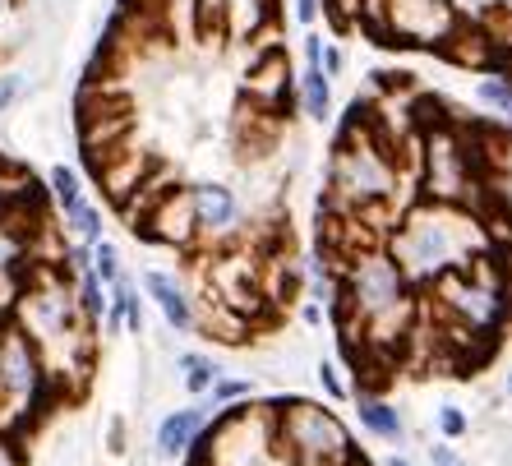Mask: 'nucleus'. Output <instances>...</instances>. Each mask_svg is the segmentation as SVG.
I'll list each match as a JSON object with an SVG mask.
<instances>
[{"instance_id":"412c9836","label":"nucleus","mask_w":512,"mask_h":466,"mask_svg":"<svg viewBox=\"0 0 512 466\" xmlns=\"http://www.w3.org/2000/svg\"><path fill=\"white\" fill-rule=\"evenodd\" d=\"M24 79H19V74H0V111H10L14 102H19V97H24Z\"/></svg>"},{"instance_id":"1a4fd4ad","label":"nucleus","mask_w":512,"mask_h":466,"mask_svg":"<svg viewBox=\"0 0 512 466\" xmlns=\"http://www.w3.org/2000/svg\"><path fill=\"white\" fill-rule=\"evenodd\" d=\"M143 236L162 240V245H190L199 231H194V213H190V194L185 190H167L148 213V227Z\"/></svg>"},{"instance_id":"5701e85b","label":"nucleus","mask_w":512,"mask_h":466,"mask_svg":"<svg viewBox=\"0 0 512 466\" xmlns=\"http://www.w3.org/2000/svg\"><path fill=\"white\" fill-rule=\"evenodd\" d=\"M319 383H323V393H328V397H346V383L337 379V370L328 365V360L319 365Z\"/></svg>"},{"instance_id":"ddd939ff","label":"nucleus","mask_w":512,"mask_h":466,"mask_svg":"<svg viewBox=\"0 0 512 466\" xmlns=\"http://www.w3.org/2000/svg\"><path fill=\"white\" fill-rule=\"evenodd\" d=\"M60 217H65V231L74 236V245H97V240H107V236H102V231H107L102 208L88 204V199H79L70 213H60Z\"/></svg>"},{"instance_id":"bb28decb","label":"nucleus","mask_w":512,"mask_h":466,"mask_svg":"<svg viewBox=\"0 0 512 466\" xmlns=\"http://www.w3.org/2000/svg\"><path fill=\"white\" fill-rule=\"evenodd\" d=\"M346 466H370V462H365V457H351V462H346Z\"/></svg>"},{"instance_id":"7ed1b4c3","label":"nucleus","mask_w":512,"mask_h":466,"mask_svg":"<svg viewBox=\"0 0 512 466\" xmlns=\"http://www.w3.org/2000/svg\"><path fill=\"white\" fill-rule=\"evenodd\" d=\"M56 393L60 388L51 383L28 333L10 314H0V439H14L19 430H28Z\"/></svg>"},{"instance_id":"2eb2a0df","label":"nucleus","mask_w":512,"mask_h":466,"mask_svg":"<svg viewBox=\"0 0 512 466\" xmlns=\"http://www.w3.org/2000/svg\"><path fill=\"white\" fill-rule=\"evenodd\" d=\"M300 93H305V111H310L314 120H328V111H333V93H328V74L319 70V60L305 65V84H300Z\"/></svg>"},{"instance_id":"20e7f679","label":"nucleus","mask_w":512,"mask_h":466,"mask_svg":"<svg viewBox=\"0 0 512 466\" xmlns=\"http://www.w3.org/2000/svg\"><path fill=\"white\" fill-rule=\"evenodd\" d=\"M434 287V305L448 314V328L443 333H480L489 337L508 314V287L503 277L494 273L489 254L471 259L466 268H453L429 282Z\"/></svg>"},{"instance_id":"393cba45","label":"nucleus","mask_w":512,"mask_h":466,"mask_svg":"<svg viewBox=\"0 0 512 466\" xmlns=\"http://www.w3.org/2000/svg\"><path fill=\"white\" fill-rule=\"evenodd\" d=\"M383 466H416V462H406V457H388Z\"/></svg>"},{"instance_id":"f257e3e1","label":"nucleus","mask_w":512,"mask_h":466,"mask_svg":"<svg viewBox=\"0 0 512 466\" xmlns=\"http://www.w3.org/2000/svg\"><path fill=\"white\" fill-rule=\"evenodd\" d=\"M397 268L406 273V282H434V277L466 268L471 259L485 254V236L476 231V222L453 204H420L406 213V222L397 227L393 250Z\"/></svg>"},{"instance_id":"423d86ee","label":"nucleus","mask_w":512,"mask_h":466,"mask_svg":"<svg viewBox=\"0 0 512 466\" xmlns=\"http://www.w3.org/2000/svg\"><path fill=\"white\" fill-rule=\"evenodd\" d=\"M333 190L342 204L351 208H374L388 199L393 190V162L388 148H379L374 139H346L342 153L333 162Z\"/></svg>"},{"instance_id":"cd10ccee","label":"nucleus","mask_w":512,"mask_h":466,"mask_svg":"<svg viewBox=\"0 0 512 466\" xmlns=\"http://www.w3.org/2000/svg\"><path fill=\"white\" fill-rule=\"evenodd\" d=\"M503 111H508V116H512V102H508V107H503Z\"/></svg>"},{"instance_id":"f3484780","label":"nucleus","mask_w":512,"mask_h":466,"mask_svg":"<svg viewBox=\"0 0 512 466\" xmlns=\"http://www.w3.org/2000/svg\"><path fill=\"white\" fill-rule=\"evenodd\" d=\"M93 277L102 282V287H116L120 277H125V268H120V250L111 245V240H97L93 245Z\"/></svg>"},{"instance_id":"9b49d317","label":"nucleus","mask_w":512,"mask_h":466,"mask_svg":"<svg viewBox=\"0 0 512 466\" xmlns=\"http://www.w3.org/2000/svg\"><path fill=\"white\" fill-rule=\"evenodd\" d=\"M203 430H208V411L203 407H176L171 416H162V425H157V457L162 462H176V457H185L194 448V443L203 439Z\"/></svg>"},{"instance_id":"6ab92c4d","label":"nucleus","mask_w":512,"mask_h":466,"mask_svg":"<svg viewBox=\"0 0 512 466\" xmlns=\"http://www.w3.org/2000/svg\"><path fill=\"white\" fill-rule=\"evenodd\" d=\"M439 430H443V439H462L466 434V411L462 407H439Z\"/></svg>"},{"instance_id":"dca6fc26","label":"nucleus","mask_w":512,"mask_h":466,"mask_svg":"<svg viewBox=\"0 0 512 466\" xmlns=\"http://www.w3.org/2000/svg\"><path fill=\"white\" fill-rule=\"evenodd\" d=\"M51 199H56L60 213H70L79 199H84V185H79V171L74 167H51Z\"/></svg>"},{"instance_id":"a878e982","label":"nucleus","mask_w":512,"mask_h":466,"mask_svg":"<svg viewBox=\"0 0 512 466\" xmlns=\"http://www.w3.org/2000/svg\"><path fill=\"white\" fill-rule=\"evenodd\" d=\"M503 393H508V402H512V370H508V379H503Z\"/></svg>"},{"instance_id":"4468645a","label":"nucleus","mask_w":512,"mask_h":466,"mask_svg":"<svg viewBox=\"0 0 512 466\" xmlns=\"http://www.w3.org/2000/svg\"><path fill=\"white\" fill-rule=\"evenodd\" d=\"M217 379H222V370H217L208 356H199V351H185V356H180V383H185V393L203 397Z\"/></svg>"},{"instance_id":"b1692460","label":"nucleus","mask_w":512,"mask_h":466,"mask_svg":"<svg viewBox=\"0 0 512 466\" xmlns=\"http://www.w3.org/2000/svg\"><path fill=\"white\" fill-rule=\"evenodd\" d=\"M296 14H300V24H314V14H319V0H296Z\"/></svg>"},{"instance_id":"aec40b11","label":"nucleus","mask_w":512,"mask_h":466,"mask_svg":"<svg viewBox=\"0 0 512 466\" xmlns=\"http://www.w3.org/2000/svg\"><path fill=\"white\" fill-rule=\"evenodd\" d=\"M208 397H213V402H236V397H250V383L245 379H217L213 388H208Z\"/></svg>"},{"instance_id":"0eeeda50","label":"nucleus","mask_w":512,"mask_h":466,"mask_svg":"<svg viewBox=\"0 0 512 466\" xmlns=\"http://www.w3.org/2000/svg\"><path fill=\"white\" fill-rule=\"evenodd\" d=\"M471 167H466V148L448 134H434L425 148V199L429 204H462L471 190Z\"/></svg>"},{"instance_id":"f03ea898","label":"nucleus","mask_w":512,"mask_h":466,"mask_svg":"<svg viewBox=\"0 0 512 466\" xmlns=\"http://www.w3.org/2000/svg\"><path fill=\"white\" fill-rule=\"evenodd\" d=\"M342 300L346 310L356 314L370 337H402L411 333V314H416V300H411V282L397 268V259L388 250H356L342 268Z\"/></svg>"},{"instance_id":"39448f33","label":"nucleus","mask_w":512,"mask_h":466,"mask_svg":"<svg viewBox=\"0 0 512 466\" xmlns=\"http://www.w3.org/2000/svg\"><path fill=\"white\" fill-rule=\"evenodd\" d=\"M268 443L296 466H346L356 457L346 425L319 402H286L268 420Z\"/></svg>"},{"instance_id":"a211bd4d","label":"nucleus","mask_w":512,"mask_h":466,"mask_svg":"<svg viewBox=\"0 0 512 466\" xmlns=\"http://www.w3.org/2000/svg\"><path fill=\"white\" fill-rule=\"evenodd\" d=\"M480 102L503 111L512 102V84H508V79H485V84H480Z\"/></svg>"},{"instance_id":"c85d7f7f","label":"nucleus","mask_w":512,"mask_h":466,"mask_svg":"<svg viewBox=\"0 0 512 466\" xmlns=\"http://www.w3.org/2000/svg\"><path fill=\"white\" fill-rule=\"evenodd\" d=\"M0 10H5V0H0Z\"/></svg>"},{"instance_id":"6e6552de","label":"nucleus","mask_w":512,"mask_h":466,"mask_svg":"<svg viewBox=\"0 0 512 466\" xmlns=\"http://www.w3.org/2000/svg\"><path fill=\"white\" fill-rule=\"evenodd\" d=\"M185 194H190V213H194V231L199 236H231L240 227V199L231 185L199 180Z\"/></svg>"},{"instance_id":"f8f14e48","label":"nucleus","mask_w":512,"mask_h":466,"mask_svg":"<svg viewBox=\"0 0 512 466\" xmlns=\"http://www.w3.org/2000/svg\"><path fill=\"white\" fill-rule=\"evenodd\" d=\"M356 416L374 439H383V443L402 439V416H397L393 402H383V397H374V393H360L356 397Z\"/></svg>"},{"instance_id":"4be33fe9","label":"nucleus","mask_w":512,"mask_h":466,"mask_svg":"<svg viewBox=\"0 0 512 466\" xmlns=\"http://www.w3.org/2000/svg\"><path fill=\"white\" fill-rule=\"evenodd\" d=\"M429 466H466V457L453 453L448 443H434V448H429Z\"/></svg>"},{"instance_id":"9d476101","label":"nucleus","mask_w":512,"mask_h":466,"mask_svg":"<svg viewBox=\"0 0 512 466\" xmlns=\"http://www.w3.org/2000/svg\"><path fill=\"white\" fill-rule=\"evenodd\" d=\"M143 291H148V300L157 305V314L167 319L171 333H190L194 328V300L176 277L162 273V268H148V273H143Z\"/></svg>"}]
</instances>
